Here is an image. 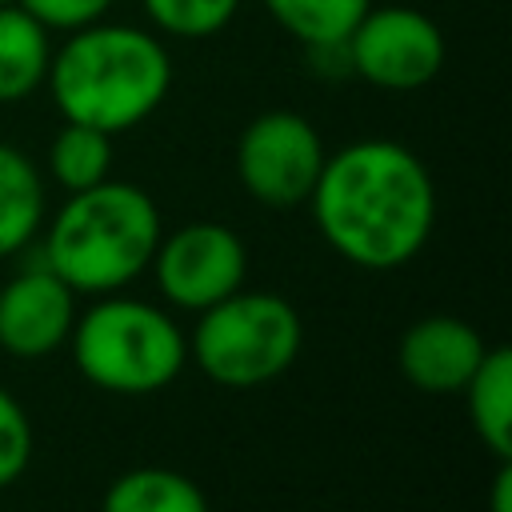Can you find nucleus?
<instances>
[{
	"instance_id": "nucleus-1",
	"label": "nucleus",
	"mask_w": 512,
	"mask_h": 512,
	"mask_svg": "<svg viewBox=\"0 0 512 512\" xmlns=\"http://www.w3.org/2000/svg\"><path fill=\"white\" fill-rule=\"evenodd\" d=\"M308 204L328 248L368 272L416 260L436 224L432 172L408 144L380 136L328 152Z\"/></svg>"
},
{
	"instance_id": "nucleus-2",
	"label": "nucleus",
	"mask_w": 512,
	"mask_h": 512,
	"mask_svg": "<svg viewBox=\"0 0 512 512\" xmlns=\"http://www.w3.org/2000/svg\"><path fill=\"white\" fill-rule=\"evenodd\" d=\"M172 52L148 24L96 20L64 32L52 48L48 96L64 120L92 124L108 136L140 128L172 92Z\"/></svg>"
},
{
	"instance_id": "nucleus-3",
	"label": "nucleus",
	"mask_w": 512,
	"mask_h": 512,
	"mask_svg": "<svg viewBox=\"0 0 512 512\" xmlns=\"http://www.w3.org/2000/svg\"><path fill=\"white\" fill-rule=\"evenodd\" d=\"M40 232V264L84 296L120 292L152 264L164 236L156 200L140 184L112 176L68 192Z\"/></svg>"
},
{
	"instance_id": "nucleus-4",
	"label": "nucleus",
	"mask_w": 512,
	"mask_h": 512,
	"mask_svg": "<svg viewBox=\"0 0 512 512\" xmlns=\"http://www.w3.org/2000/svg\"><path fill=\"white\" fill-rule=\"evenodd\" d=\"M68 344L80 376L116 396H152L168 388L188 360V340L168 312L116 292L96 296V304L72 320Z\"/></svg>"
},
{
	"instance_id": "nucleus-5",
	"label": "nucleus",
	"mask_w": 512,
	"mask_h": 512,
	"mask_svg": "<svg viewBox=\"0 0 512 512\" xmlns=\"http://www.w3.org/2000/svg\"><path fill=\"white\" fill-rule=\"evenodd\" d=\"M300 316L276 292H232L204 308L192 332V360L224 388H260L300 356Z\"/></svg>"
},
{
	"instance_id": "nucleus-6",
	"label": "nucleus",
	"mask_w": 512,
	"mask_h": 512,
	"mask_svg": "<svg viewBox=\"0 0 512 512\" xmlns=\"http://www.w3.org/2000/svg\"><path fill=\"white\" fill-rule=\"evenodd\" d=\"M348 72L380 92H416L428 88L444 60L448 44L440 24L412 4H372L344 40Z\"/></svg>"
},
{
	"instance_id": "nucleus-7",
	"label": "nucleus",
	"mask_w": 512,
	"mask_h": 512,
	"mask_svg": "<svg viewBox=\"0 0 512 512\" xmlns=\"http://www.w3.org/2000/svg\"><path fill=\"white\" fill-rule=\"evenodd\" d=\"M324 156L328 148L308 116L292 108H268L252 116L236 140V176L256 204L296 208L308 204Z\"/></svg>"
},
{
	"instance_id": "nucleus-8",
	"label": "nucleus",
	"mask_w": 512,
	"mask_h": 512,
	"mask_svg": "<svg viewBox=\"0 0 512 512\" xmlns=\"http://www.w3.org/2000/svg\"><path fill=\"white\" fill-rule=\"evenodd\" d=\"M152 272H156L160 292L176 308L204 312L244 288L248 252L232 228H224L216 220H192V224L160 236V244L152 252Z\"/></svg>"
},
{
	"instance_id": "nucleus-9",
	"label": "nucleus",
	"mask_w": 512,
	"mask_h": 512,
	"mask_svg": "<svg viewBox=\"0 0 512 512\" xmlns=\"http://www.w3.org/2000/svg\"><path fill=\"white\" fill-rule=\"evenodd\" d=\"M76 320V292L44 264L0 284V348L16 360L56 352Z\"/></svg>"
},
{
	"instance_id": "nucleus-10",
	"label": "nucleus",
	"mask_w": 512,
	"mask_h": 512,
	"mask_svg": "<svg viewBox=\"0 0 512 512\" xmlns=\"http://www.w3.org/2000/svg\"><path fill=\"white\" fill-rule=\"evenodd\" d=\"M484 336L460 316H424L400 340V372L412 388L448 396L464 392L468 376L484 360Z\"/></svg>"
},
{
	"instance_id": "nucleus-11",
	"label": "nucleus",
	"mask_w": 512,
	"mask_h": 512,
	"mask_svg": "<svg viewBox=\"0 0 512 512\" xmlns=\"http://www.w3.org/2000/svg\"><path fill=\"white\" fill-rule=\"evenodd\" d=\"M52 32L20 4L0 8V104H20L44 88L52 64Z\"/></svg>"
},
{
	"instance_id": "nucleus-12",
	"label": "nucleus",
	"mask_w": 512,
	"mask_h": 512,
	"mask_svg": "<svg viewBox=\"0 0 512 512\" xmlns=\"http://www.w3.org/2000/svg\"><path fill=\"white\" fill-rule=\"evenodd\" d=\"M44 176L36 164L0 140V260L24 252L44 228Z\"/></svg>"
},
{
	"instance_id": "nucleus-13",
	"label": "nucleus",
	"mask_w": 512,
	"mask_h": 512,
	"mask_svg": "<svg viewBox=\"0 0 512 512\" xmlns=\"http://www.w3.org/2000/svg\"><path fill=\"white\" fill-rule=\"evenodd\" d=\"M468 416L484 448L496 460H512V352L504 344L488 348L464 384Z\"/></svg>"
},
{
	"instance_id": "nucleus-14",
	"label": "nucleus",
	"mask_w": 512,
	"mask_h": 512,
	"mask_svg": "<svg viewBox=\"0 0 512 512\" xmlns=\"http://www.w3.org/2000/svg\"><path fill=\"white\" fill-rule=\"evenodd\" d=\"M104 512H208V500L184 472L132 468L108 484Z\"/></svg>"
},
{
	"instance_id": "nucleus-15",
	"label": "nucleus",
	"mask_w": 512,
	"mask_h": 512,
	"mask_svg": "<svg viewBox=\"0 0 512 512\" xmlns=\"http://www.w3.org/2000/svg\"><path fill=\"white\" fill-rule=\"evenodd\" d=\"M260 8L300 48H328L348 40L372 0H260Z\"/></svg>"
},
{
	"instance_id": "nucleus-16",
	"label": "nucleus",
	"mask_w": 512,
	"mask_h": 512,
	"mask_svg": "<svg viewBox=\"0 0 512 512\" xmlns=\"http://www.w3.org/2000/svg\"><path fill=\"white\" fill-rule=\"evenodd\" d=\"M108 172H112V136L92 124L64 120L48 144V176L64 192H84L108 180Z\"/></svg>"
},
{
	"instance_id": "nucleus-17",
	"label": "nucleus",
	"mask_w": 512,
	"mask_h": 512,
	"mask_svg": "<svg viewBox=\"0 0 512 512\" xmlns=\"http://www.w3.org/2000/svg\"><path fill=\"white\" fill-rule=\"evenodd\" d=\"M244 0H140L144 24L168 40H208L224 32Z\"/></svg>"
},
{
	"instance_id": "nucleus-18",
	"label": "nucleus",
	"mask_w": 512,
	"mask_h": 512,
	"mask_svg": "<svg viewBox=\"0 0 512 512\" xmlns=\"http://www.w3.org/2000/svg\"><path fill=\"white\" fill-rule=\"evenodd\" d=\"M32 460V424L12 392L0 388V488L24 476Z\"/></svg>"
},
{
	"instance_id": "nucleus-19",
	"label": "nucleus",
	"mask_w": 512,
	"mask_h": 512,
	"mask_svg": "<svg viewBox=\"0 0 512 512\" xmlns=\"http://www.w3.org/2000/svg\"><path fill=\"white\" fill-rule=\"evenodd\" d=\"M116 0H20L24 12H32L48 32H76L84 24H96L112 12Z\"/></svg>"
},
{
	"instance_id": "nucleus-20",
	"label": "nucleus",
	"mask_w": 512,
	"mask_h": 512,
	"mask_svg": "<svg viewBox=\"0 0 512 512\" xmlns=\"http://www.w3.org/2000/svg\"><path fill=\"white\" fill-rule=\"evenodd\" d=\"M492 512H512V464L500 460V472L492 480Z\"/></svg>"
},
{
	"instance_id": "nucleus-21",
	"label": "nucleus",
	"mask_w": 512,
	"mask_h": 512,
	"mask_svg": "<svg viewBox=\"0 0 512 512\" xmlns=\"http://www.w3.org/2000/svg\"><path fill=\"white\" fill-rule=\"evenodd\" d=\"M4 4H20V0H0V8H4Z\"/></svg>"
}]
</instances>
